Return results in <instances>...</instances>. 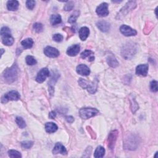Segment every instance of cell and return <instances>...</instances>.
I'll return each instance as SVG.
<instances>
[{
  "mask_svg": "<svg viewBox=\"0 0 158 158\" xmlns=\"http://www.w3.org/2000/svg\"><path fill=\"white\" fill-rule=\"evenodd\" d=\"M3 77L7 84H12L15 82L18 77V67L17 64H14L11 68L5 69L3 73Z\"/></svg>",
  "mask_w": 158,
  "mask_h": 158,
  "instance_id": "cell-1",
  "label": "cell"
},
{
  "mask_svg": "<svg viewBox=\"0 0 158 158\" xmlns=\"http://www.w3.org/2000/svg\"><path fill=\"white\" fill-rule=\"evenodd\" d=\"M137 46L134 43H127L122 49V55L126 60H129L135 55L137 52Z\"/></svg>",
  "mask_w": 158,
  "mask_h": 158,
  "instance_id": "cell-2",
  "label": "cell"
},
{
  "mask_svg": "<svg viewBox=\"0 0 158 158\" xmlns=\"http://www.w3.org/2000/svg\"><path fill=\"white\" fill-rule=\"evenodd\" d=\"M2 42L4 45L11 46L14 43V38L11 35L10 29L7 27H3L1 30Z\"/></svg>",
  "mask_w": 158,
  "mask_h": 158,
  "instance_id": "cell-3",
  "label": "cell"
},
{
  "mask_svg": "<svg viewBox=\"0 0 158 158\" xmlns=\"http://www.w3.org/2000/svg\"><path fill=\"white\" fill-rule=\"evenodd\" d=\"M137 6V3L135 1H129L126 6L123 7L122 9L121 10L120 12L118 13L117 17L118 19H121L122 18H123L124 16H126L132 10H134Z\"/></svg>",
  "mask_w": 158,
  "mask_h": 158,
  "instance_id": "cell-4",
  "label": "cell"
},
{
  "mask_svg": "<svg viewBox=\"0 0 158 158\" xmlns=\"http://www.w3.org/2000/svg\"><path fill=\"white\" fill-rule=\"evenodd\" d=\"M99 112V111L95 108H82L79 111V115L84 119H88L96 115Z\"/></svg>",
  "mask_w": 158,
  "mask_h": 158,
  "instance_id": "cell-5",
  "label": "cell"
},
{
  "mask_svg": "<svg viewBox=\"0 0 158 158\" xmlns=\"http://www.w3.org/2000/svg\"><path fill=\"white\" fill-rule=\"evenodd\" d=\"M21 96L18 91L12 90L5 94L2 98V103H6L8 101H18L20 99Z\"/></svg>",
  "mask_w": 158,
  "mask_h": 158,
  "instance_id": "cell-6",
  "label": "cell"
},
{
  "mask_svg": "<svg viewBox=\"0 0 158 158\" xmlns=\"http://www.w3.org/2000/svg\"><path fill=\"white\" fill-rule=\"evenodd\" d=\"M96 12L101 17H106L109 13L108 10V4L106 3H101L97 7Z\"/></svg>",
  "mask_w": 158,
  "mask_h": 158,
  "instance_id": "cell-7",
  "label": "cell"
},
{
  "mask_svg": "<svg viewBox=\"0 0 158 158\" xmlns=\"http://www.w3.org/2000/svg\"><path fill=\"white\" fill-rule=\"evenodd\" d=\"M120 31L123 35L126 37L135 36L137 34V32L135 30L132 29L130 27L126 26V25H123V26H122L120 27Z\"/></svg>",
  "mask_w": 158,
  "mask_h": 158,
  "instance_id": "cell-8",
  "label": "cell"
},
{
  "mask_svg": "<svg viewBox=\"0 0 158 158\" xmlns=\"http://www.w3.org/2000/svg\"><path fill=\"white\" fill-rule=\"evenodd\" d=\"M49 76V71L47 68H43L38 73L36 80L38 83H43Z\"/></svg>",
  "mask_w": 158,
  "mask_h": 158,
  "instance_id": "cell-9",
  "label": "cell"
},
{
  "mask_svg": "<svg viewBox=\"0 0 158 158\" xmlns=\"http://www.w3.org/2000/svg\"><path fill=\"white\" fill-rule=\"evenodd\" d=\"M44 53L46 56L53 58L57 57L60 54V51H58L56 48L51 46L46 47L44 49Z\"/></svg>",
  "mask_w": 158,
  "mask_h": 158,
  "instance_id": "cell-10",
  "label": "cell"
},
{
  "mask_svg": "<svg viewBox=\"0 0 158 158\" xmlns=\"http://www.w3.org/2000/svg\"><path fill=\"white\" fill-rule=\"evenodd\" d=\"M118 135V132L117 130L112 131L108 137V141H109V144H108V146L111 149H113L115 146V143L116 140H117Z\"/></svg>",
  "mask_w": 158,
  "mask_h": 158,
  "instance_id": "cell-11",
  "label": "cell"
},
{
  "mask_svg": "<svg viewBox=\"0 0 158 158\" xmlns=\"http://www.w3.org/2000/svg\"><path fill=\"white\" fill-rule=\"evenodd\" d=\"M149 66L148 64H140L136 68V73L138 76L146 77L148 74Z\"/></svg>",
  "mask_w": 158,
  "mask_h": 158,
  "instance_id": "cell-12",
  "label": "cell"
},
{
  "mask_svg": "<svg viewBox=\"0 0 158 158\" xmlns=\"http://www.w3.org/2000/svg\"><path fill=\"white\" fill-rule=\"evenodd\" d=\"M53 153L54 154H61L62 155H65V154H67L68 151L67 150H66V149L64 147V146L62 143H57L53 148Z\"/></svg>",
  "mask_w": 158,
  "mask_h": 158,
  "instance_id": "cell-13",
  "label": "cell"
},
{
  "mask_svg": "<svg viewBox=\"0 0 158 158\" xmlns=\"http://www.w3.org/2000/svg\"><path fill=\"white\" fill-rule=\"evenodd\" d=\"M77 72L83 76H87L90 73V69L85 64H80L77 67Z\"/></svg>",
  "mask_w": 158,
  "mask_h": 158,
  "instance_id": "cell-14",
  "label": "cell"
},
{
  "mask_svg": "<svg viewBox=\"0 0 158 158\" xmlns=\"http://www.w3.org/2000/svg\"><path fill=\"white\" fill-rule=\"evenodd\" d=\"M96 26L98 28L103 32H107L110 29V24L105 21H101L97 22Z\"/></svg>",
  "mask_w": 158,
  "mask_h": 158,
  "instance_id": "cell-15",
  "label": "cell"
},
{
  "mask_svg": "<svg viewBox=\"0 0 158 158\" xmlns=\"http://www.w3.org/2000/svg\"><path fill=\"white\" fill-rule=\"evenodd\" d=\"M80 50L79 45H73L70 46L67 50V54L70 56H75L79 54Z\"/></svg>",
  "mask_w": 158,
  "mask_h": 158,
  "instance_id": "cell-16",
  "label": "cell"
},
{
  "mask_svg": "<svg viewBox=\"0 0 158 158\" xmlns=\"http://www.w3.org/2000/svg\"><path fill=\"white\" fill-rule=\"evenodd\" d=\"M107 62L108 65L113 68L118 67V66L119 65V62H118V60H116V58L114 57V56H113L112 54H110L107 56Z\"/></svg>",
  "mask_w": 158,
  "mask_h": 158,
  "instance_id": "cell-17",
  "label": "cell"
},
{
  "mask_svg": "<svg viewBox=\"0 0 158 158\" xmlns=\"http://www.w3.org/2000/svg\"><path fill=\"white\" fill-rule=\"evenodd\" d=\"M90 34V30L87 27H84L79 30V37L82 41H85Z\"/></svg>",
  "mask_w": 158,
  "mask_h": 158,
  "instance_id": "cell-18",
  "label": "cell"
},
{
  "mask_svg": "<svg viewBox=\"0 0 158 158\" xmlns=\"http://www.w3.org/2000/svg\"><path fill=\"white\" fill-rule=\"evenodd\" d=\"M45 130L48 133L51 134L57 130V125L53 122H48L45 124Z\"/></svg>",
  "mask_w": 158,
  "mask_h": 158,
  "instance_id": "cell-19",
  "label": "cell"
},
{
  "mask_svg": "<svg viewBox=\"0 0 158 158\" xmlns=\"http://www.w3.org/2000/svg\"><path fill=\"white\" fill-rule=\"evenodd\" d=\"M19 2L15 0L9 1L7 3V7L10 11H16L19 7Z\"/></svg>",
  "mask_w": 158,
  "mask_h": 158,
  "instance_id": "cell-20",
  "label": "cell"
},
{
  "mask_svg": "<svg viewBox=\"0 0 158 158\" xmlns=\"http://www.w3.org/2000/svg\"><path fill=\"white\" fill-rule=\"evenodd\" d=\"M62 19L61 15L59 14H53L51 16L50 18V22L52 26H56L61 22Z\"/></svg>",
  "mask_w": 158,
  "mask_h": 158,
  "instance_id": "cell-21",
  "label": "cell"
},
{
  "mask_svg": "<svg viewBox=\"0 0 158 158\" xmlns=\"http://www.w3.org/2000/svg\"><path fill=\"white\" fill-rule=\"evenodd\" d=\"M87 57H89L88 61H94L95 60L93 53L90 50H85L84 52H82L81 54V57L83 58V59H85V58Z\"/></svg>",
  "mask_w": 158,
  "mask_h": 158,
  "instance_id": "cell-22",
  "label": "cell"
},
{
  "mask_svg": "<svg viewBox=\"0 0 158 158\" xmlns=\"http://www.w3.org/2000/svg\"><path fill=\"white\" fill-rule=\"evenodd\" d=\"M105 154V149L103 147L99 146L97 147L94 153V157L96 158L103 157Z\"/></svg>",
  "mask_w": 158,
  "mask_h": 158,
  "instance_id": "cell-23",
  "label": "cell"
},
{
  "mask_svg": "<svg viewBox=\"0 0 158 158\" xmlns=\"http://www.w3.org/2000/svg\"><path fill=\"white\" fill-rule=\"evenodd\" d=\"M22 46L26 49L30 48L32 47L33 45H34V41L32 38H26L22 41L21 42Z\"/></svg>",
  "mask_w": 158,
  "mask_h": 158,
  "instance_id": "cell-24",
  "label": "cell"
},
{
  "mask_svg": "<svg viewBox=\"0 0 158 158\" xmlns=\"http://www.w3.org/2000/svg\"><path fill=\"white\" fill-rule=\"evenodd\" d=\"M15 122H16V123L18 124V126H19V127H20L21 129H24L26 127V122H25L24 119H22L21 117L16 118Z\"/></svg>",
  "mask_w": 158,
  "mask_h": 158,
  "instance_id": "cell-25",
  "label": "cell"
},
{
  "mask_svg": "<svg viewBox=\"0 0 158 158\" xmlns=\"http://www.w3.org/2000/svg\"><path fill=\"white\" fill-rule=\"evenodd\" d=\"M26 63L29 65H33L37 64V61L35 58L32 56H27L26 58Z\"/></svg>",
  "mask_w": 158,
  "mask_h": 158,
  "instance_id": "cell-26",
  "label": "cell"
},
{
  "mask_svg": "<svg viewBox=\"0 0 158 158\" xmlns=\"http://www.w3.org/2000/svg\"><path fill=\"white\" fill-rule=\"evenodd\" d=\"M8 154H9V156L12 158H16V157H21L22 155L21 154V153H19V151H16V150H14V149H11V150H10L8 151Z\"/></svg>",
  "mask_w": 158,
  "mask_h": 158,
  "instance_id": "cell-27",
  "label": "cell"
},
{
  "mask_svg": "<svg viewBox=\"0 0 158 158\" xmlns=\"http://www.w3.org/2000/svg\"><path fill=\"white\" fill-rule=\"evenodd\" d=\"M79 12L78 11L76 12V13H74L71 15V17L69 18L68 22L71 24L76 22L77 18L79 17Z\"/></svg>",
  "mask_w": 158,
  "mask_h": 158,
  "instance_id": "cell-28",
  "label": "cell"
},
{
  "mask_svg": "<svg viewBox=\"0 0 158 158\" xmlns=\"http://www.w3.org/2000/svg\"><path fill=\"white\" fill-rule=\"evenodd\" d=\"M33 145H34V143H33V141H26L21 143V146L23 148L26 149H30V148H32Z\"/></svg>",
  "mask_w": 158,
  "mask_h": 158,
  "instance_id": "cell-29",
  "label": "cell"
},
{
  "mask_svg": "<svg viewBox=\"0 0 158 158\" xmlns=\"http://www.w3.org/2000/svg\"><path fill=\"white\" fill-rule=\"evenodd\" d=\"M34 29L35 31L37 33L41 32L43 31V25L40 23H35L34 25Z\"/></svg>",
  "mask_w": 158,
  "mask_h": 158,
  "instance_id": "cell-30",
  "label": "cell"
},
{
  "mask_svg": "<svg viewBox=\"0 0 158 158\" xmlns=\"http://www.w3.org/2000/svg\"><path fill=\"white\" fill-rule=\"evenodd\" d=\"M150 89L153 92H157L158 90L157 88V82L156 80H153L150 84Z\"/></svg>",
  "mask_w": 158,
  "mask_h": 158,
  "instance_id": "cell-31",
  "label": "cell"
},
{
  "mask_svg": "<svg viewBox=\"0 0 158 158\" xmlns=\"http://www.w3.org/2000/svg\"><path fill=\"white\" fill-rule=\"evenodd\" d=\"M35 1H32V0H29V1H27L26 2V6L28 8L29 10H33L35 6Z\"/></svg>",
  "mask_w": 158,
  "mask_h": 158,
  "instance_id": "cell-32",
  "label": "cell"
},
{
  "mask_svg": "<svg viewBox=\"0 0 158 158\" xmlns=\"http://www.w3.org/2000/svg\"><path fill=\"white\" fill-rule=\"evenodd\" d=\"M53 39L56 42H61L63 40V36L60 34H56L53 36Z\"/></svg>",
  "mask_w": 158,
  "mask_h": 158,
  "instance_id": "cell-33",
  "label": "cell"
},
{
  "mask_svg": "<svg viewBox=\"0 0 158 158\" xmlns=\"http://www.w3.org/2000/svg\"><path fill=\"white\" fill-rule=\"evenodd\" d=\"M73 3L72 1H68L64 7L65 11H71L73 9Z\"/></svg>",
  "mask_w": 158,
  "mask_h": 158,
  "instance_id": "cell-34",
  "label": "cell"
},
{
  "mask_svg": "<svg viewBox=\"0 0 158 158\" xmlns=\"http://www.w3.org/2000/svg\"><path fill=\"white\" fill-rule=\"evenodd\" d=\"M65 119L69 123H72L74 121V119L72 116H67L65 117Z\"/></svg>",
  "mask_w": 158,
  "mask_h": 158,
  "instance_id": "cell-35",
  "label": "cell"
},
{
  "mask_svg": "<svg viewBox=\"0 0 158 158\" xmlns=\"http://www.w3.org/2000/svg\"><path fill=\"white\" fill-rule=\"evenodd\" d=\"M56 114L54 111H51L49 114V118L51 119H54L56 118Z\"/></svg>",
  "mask_w": 158,
  "mask_h": 158,
  "instance_id": "cell-36",
  "label": "cell"
}]
</instances>
